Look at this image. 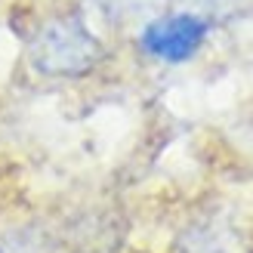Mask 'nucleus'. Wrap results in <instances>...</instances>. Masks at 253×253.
I'll return each mask as SVG.
<instances>
[{"label": "nucleus", "instance_id": "1", "mask_svg": "<svg viewBox=\"0 0 253 253\" xmlns=\"http://www.w3.org/2000/svg\"><path fill=\"white\" fill-rule=\"evenodd\" d=\"M102 59V41L78 12L46 19L31 37V65L43 78H84Z\"/></svg>", "mask_w": 253, "mask_h": 253}, {"label": "nucleus", "instance_id": "2", "mask_svg": "<svg viewBox=\"0 0 253 253\" xmlns=\"http://www.w3.org/2000/svg\"><path fill=\"white\" fill-rule=\"evenodd\" d=\"M207 34H210L207 19L195 16V12H170V16H161L145 25L139 34V46L158 62L182 65L204 46Z\"/></svg>", "mask_w": 253, "mask_h": 253}]
</instances>
